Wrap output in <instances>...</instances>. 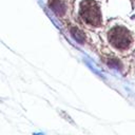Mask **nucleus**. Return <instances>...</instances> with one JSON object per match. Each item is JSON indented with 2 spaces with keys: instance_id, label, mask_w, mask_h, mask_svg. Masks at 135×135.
I'll list each match as a JSON object with an SVG mask.
<instances>
[{
  "instance_id": "obj_1",
  "label": "nucleus",
  "mask_w": 135,
  "mask_h": 135,
  "mask_svg": "<svg viewBox=\"0 0 135 135\" xmlns=\"http://www.w3.org/2000/svg\"><path fill=\"white\" fill-rule=\"evenodd\" d=\"M80 19L88 25L98 26L100 24V13L98 6L92 0L83 1L79 6Z\"/></svg>"
},
{
  "instance_id": "obj_2",
  "label": "nucleus",
  "mask_w": 135,
  "mask_h": 135,
  "mask_svg": "<svg viewBox=\"0 0 135 135\" xmlns=\"http://www.w3.org/2000/svg\"><path fill=\"white\" fill-rule=\"evenodd\" d=\"M110 40H111L113 45H115L116 47H119V49H122V47L126 46V44H128L127 36L124 34L122 35L121 28L113 30V32L110 35Z\"/></svg>"
}]
</instances>
